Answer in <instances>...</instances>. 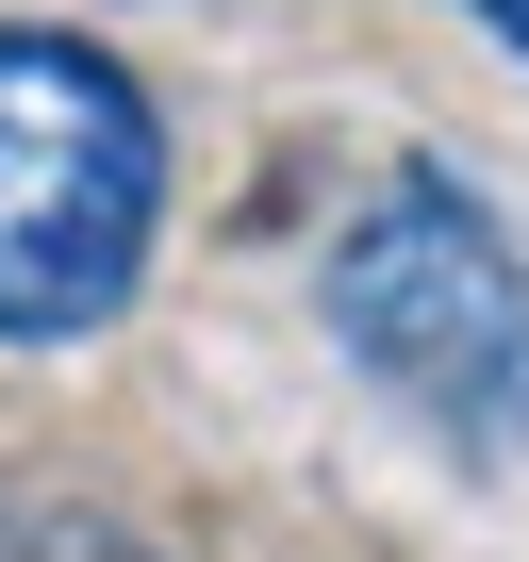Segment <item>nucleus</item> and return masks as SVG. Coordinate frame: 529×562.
<instances>
[{"instance_id": "20e7f679", "label": "nucleus", "mask_w": 529, "mask_h": 562, "mask_svg": "<svg viewBox=\"0 0 529 562\" xmlns=\"http://www.w3.org/2000/svg\"><path fill=\"white\" fill-rule=\"evenodd\" d=\"M447 18H480V34H496V50L529 67V0H447Z\"/></svg>"}, {"instance_id": "f257e3e1", "label": "nucleus", "mask_w": 529, "mask_h": 562, "mask_svg": "<svg viewBox=\"0 0 529 562\" xmlns=\"http://www.w3.org/2000/svg\"><path fill=\"white\" fill-rule=\"evenodd\" d=\"M166 232V116L100 34L0 18V348L100 331Z\"/></svg>"}, {"instance_id": "f03ea898", "label": "nucleus", "mask_w": 529, "mask_h": 562, "mask_svg": "<svg viewBox=\"0 0 529 562\" xmlns=\"http://www.w3.org/2000/svg\"><path fill=\"white\" fill-rule=\"evenodd\" d=\"M315 315L397 414H447V430L529 414V265H513V215L447 149H397L348 199V232L315 265Z\"/></svg>"}, {"instance_id": "7ed1b4c3", "label": "nucleus", "mask_w": 529, "mask_h": 562, "mask_svg": "<svg viewBox=\"0 0 529 562\" xmlns=\"http://www.w3.org/2000/svg\"><path fill=\"white\" fill-rule=\"evenodd\" d=\"M0 562H166V546H133L83 496H18V480H0Z\"/></svg>"}]
</instances>
